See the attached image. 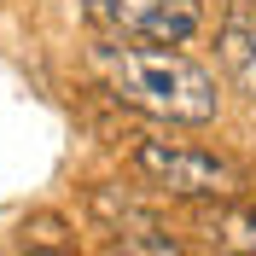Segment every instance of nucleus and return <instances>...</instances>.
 <instances>
[{
  "instance_id": "nucleus-1",
  "label": "nucleus",
  "mask_w": 256,
  "mask_h": 256,
  "mask_svg": "<svg viewBox=\"0 0 256 256\" xmlns=\"http://www.w3.org/2000/svg\"><path fill=\"white\" fill-rule=\"evenodd\" d=\"M99 88L111 99H122L128 111H146L158 122H180V128H204L222 111V88L198 58H186L180 47H158V41H116L105 35L94 52Z\"/></svg>"
},
{
  "instance_id": "nucleus-2",
  "label": "nucleus",
  "mask_w": 256,
  "mask_h": 256,
  "mask_svg": "<svg viewBox=\"0 0 256 256\" xmlns=\"http://www.w3.org/2000/svg\"><path fill=\"white\" fill-rule=\"evenodd\" d=\"M134 169L152 186H163L169 198H216V204H233L250 186V175L233 158H216V152H198V146H169V140H140L134 146Z\"/></svg>"
},
{
  "instance_id": "nucleus-3",
  "label": "nucleus",
  "mask_w": 256,
  "mask_h": 256,
  "mask_svg": "<svg viewBox=\"0 0 256 256\" xmlns=\"http://www.w3.org/2000/svg\"><path fill=\"white\" fill-rule=\"evenodd\" d=\"M88 24L116 41H158L180 47L204 24V0H88Z\"/></svg>"
},
{
  "instance_id": "nucleus-4",
  "label": "nucleus",
  "mask_w": 256,
  "mask_h": 256,
  "mask_svg": "<svg viewBox=\"0 0 256 256\" xmlns=\"http://www.w3.org/2000/svg\"><path fill=\"white\" fill-rule=\"evenodd\" d=\"M216 58L233 94L256 99V0H227L222 35H216Z\"/></svg>"
},
{
  "instance_id": "nucleus-5",
  "label": "nucleus",
  "mask_w": 256,
  "mask_h": 256,
  "mask_svg": "<svg viewBox=\"0 0 256 256\" xmlns=\"http://www.w3.org/2000/svg\"><path fill=\"white\" fill-rule=\"evenodd\" d=\"M111 256H186V250H180L169 233H158V227H134V233H122V239H116Z\"/></svg>"
},
{
  "instance_id": "nucleus-6",
  "label": "nucleus",
  "mask_w": 256,
  "mask_h": 256,
  "mask_svg": "<svg viewBox=\"0 0 256 256\" xmlns=\"http://www.w3.org/2000/svg\"><path fill=\"white\" fill-rule=\"evenodd\" d=\"M222 233H227V244L239 256H256V204H233L227 222H222Z\"/></svg>"
}]
</instances>
